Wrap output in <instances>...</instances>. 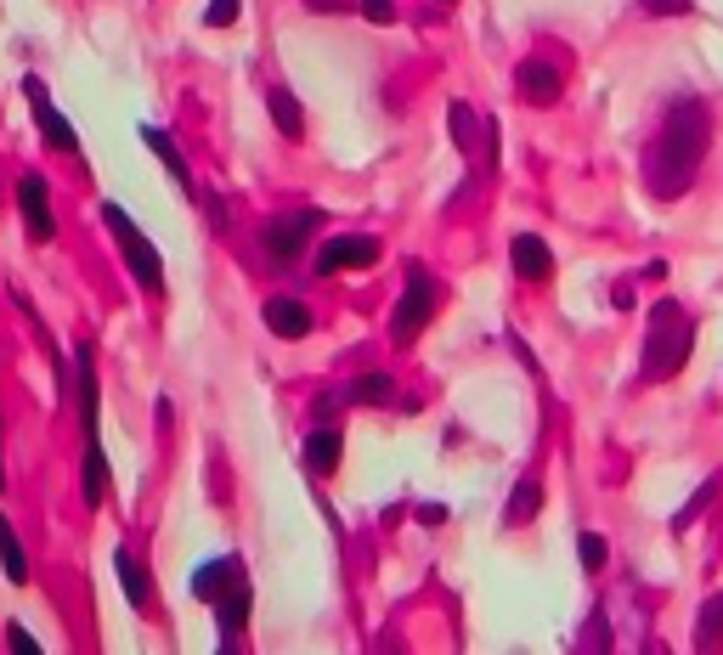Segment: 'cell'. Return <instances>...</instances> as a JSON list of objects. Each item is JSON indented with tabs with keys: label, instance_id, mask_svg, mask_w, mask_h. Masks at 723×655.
I'll return each mask as SVG.
<instances>
[{
	"label": "cell",
	"instance_id": "cell-1",
	"mask_svg": "<svg viewBox=\"0 0 723 655\" xmlns=\"http://www.w3.org/2000/svg\"><path fill=\"white\" fill-rule=\"evenodd\" d=\"M706 142H712V119H706V103L701 97H679L667 108L656 142L645 153V186L656 198H684L695 175H701V159H706Z\"/></svg>",
	"mask_w": 723,
	"mask_h": 655
},
{
	"label": "cell",
	"instance_id": "cell-2",
	"mask_svg": "<svg viewBox=\"0 0 723 655\" xmlns=\"http://www.w3.org/2000/svg\"><path fill=\"white\" fill-rule=\"evenodd\" d=\"M690 345H695L690 311L679 300H656L650 322H645V362H639V373H645V379H672V373L690 362Z\"/></svg>",
	"mask_w": 723,
	"mask_h": 655
},
{
	"label": "cell",
	"instance_id": "cell-3",
	"mask_svg": "<svg viewBox=\"0 0 723 655\" xmlns=\"http://www.w3.org/2000/svg\"><path fill=\"white\" fill-rule=\"evenodd\" d=\"M103 221H108V232L119 238V249H125V266L136 271V283L141 289H153V294H164V260H159V249H153V238L141 232L114 198L103 204Z\"/></svg>",
	"mask_w": 723,
	"mask_h": 655
},
{
	"label": "cell",
	"instance_id": "cell-4",
	"mask_svg": "<svg viewBox=\"0 0 723 655\" xmlns=\"http://www.w3.org/2000/svg\"><path fill=\"white\" fill-rule=\"evenodd\" d=\"M436 305H442V283L413 260V266H407V289H402V300H396V311H391V340H396V345H413V340L424 334V322L436 316Z\"/></svg>",
	"mask_w": 723,
	"mask_h": 655
},
{
	"label": "cell",
	"instance_id": "cell-5",
	"mask_svg": "<svg viewBox=\"0 0 723 655\" xmlns=\"http://www.w3.org/2000/svg\"><path fill=\"white\" fill-rule=\"evenodd\" d=\"M322 226V210H288V215H272L266 221V255L277 260V266H288V260H300L306 249H311V232Z\"/></svg>",
	"mask_w": 723,
	"mask_h": 655
},
{
	"label": "cell",
	"instance_id": "cell-6",
	"mask_svg": "<svg viewBox=\"0 0 723 655\" xmlns=\"http://www.w3.org/2000/svg\"><path fill=\"white\" fill-rule=\"evenodd\" d=\"M23 97H29V108H34V125H40V136H45V148H57V153L79 159V136H74V125L57 114L52 90H45V85L29 74V79H23Z\"/></svg>",
	"mask_w": 723,
	"mask_h": 655
},
{
	"label": "cell",
	"instance_id": "cell-7",
	"mask_svg": "<svg viewBox=\"0 0 723 655\" xmlns=\"http://www.w3.org/2000/svg\"><path fill=\"white\" fill-rule=\"evenodd\" d=\"M379 260V238L373 232H340V238H328L322 249H317V271L322 277H333V271H362V266H373Z\"/></svg>",
	"mask_w": 723,
	"mask_h": 655
},
{
	"label": "cell",
	"instance_id": "cell-8",
	"mask_svg": "<svg viewBox=\"0 0 723 655\" xmlns=\"http://www.w3.org/2000/svg\"><path fill=\"white\" fill-rule=\"evenodd\" d=\"M18 215H23V226H29V238H34V244H52V238H57L52 186H45V175H40V170H29V175L18 181Z\"/></svg>",
	"mask_w": 723,
	"mask_h": 655
},
{
	"label": "cell",
	"instance_id": "cell-9",
	"mask_svg": "<svg viewBox=\"0 0 723 655\" xmlns=\"http://www.w3.org/2000/svg\"><path fill=\"white\" fill-rule=\"evenodd\" d=\"M514 90H520V103H532V108H554L565 97V68L549 63V57H525L514 68Z\"/></svg>",
	"mask_w": 723,
	"mask_h": 655
},
{
	"label": "cell",
	"instance_id": "cell-10",
	"mask_svg": "<svg viewBox=\"0 0 723 655\" xmlns=\"http://www.w3.org/2000/svg\"><path fill=\"white\" fill-rule=\"evenodd\" d=\"M447 114H453V142H458L469 159L487 153V170H492V164H498V130H492V119L480 114V108H469V103H453Z\"/></svg>",
	"mask_w": 723,
	"mask_h": 655
},
{
	"label": "cell",
	"instance_id": "cell-11",
	"mask_svg": "<svg viewBox=\"0 0 723 655\" xmlns=\"http://www.w3.org/2000/svg\"><path fill=\"white\" fill-rule=\"evenodd\" d=\"M215 627H221V638H237L249 627V611H255V593H249V577H232L215 599Z\"/></svg>",
	"mask_w": 723,
	"mask_h": 655
},
{
	"label": "cell",
	"instance_id": "cell-12",
	"mask_svg": "<svg viewBox=\"0 0 723 655\" xmlns=\"http://www.w3.org/2000/svg\"><path fill=\"white\" fill-rule=\"evenodd\" d=\"M509 266H514V277H525V283H549L554 277V255H549V244L538 238V232H520V238L509 244Z\"/></svg>",
	"mask_w": 723,
	"mask_h": 655
},
{
	"label": "cell",
	"instance_id": "cell-13",
	"mask_svg": "<svg viewBox=\"0 0 723 655\" xmlns=\"http://www.w3.org/2000/svg\"><path fill=\"white\" fill-rule=\"evenodd\" d=\"M261 316H266V328L277 340H306L311 334V311L295 300V294H272L266 305H261Z\"/></svg>",
	"mask_w": 723,
	"mask_h": 655
},
{
	"label": "cell",
	"instance_id": "cell-14",
	"mask_svg": "<svg viewBox=\"0 0 723 655\" xmlns=\"http://www.w3.org/2000/svg\"><path fill=\"white\" fill-rule=\"evenodd\" d=\"M340 452H345V441H340V430H333V425H317V430L306 436V447H300L306 470H311L317 481H328L333 470H340Z\"/></svg>",
	"mask_w": 723,
	"mask_h": 655
},
{
	"label": "cell",
	"instance_id": "cell-15",
	"mask_svg": "<svg viewBox=\"0 0 723 655\" xmlns=\"http://www.w3.org/2000/svg\"><path fill=\"white\" fill-rule=\"evenodd\" d=\"M141 142H148V148L159 153V164L170 170V181L181 186V193H187V198H199V186H192V170H187V159H181V148L170 142V136H164L159 125H141Z\"/></svg>",
	"mask_w": 723,
	"mask_h": 655
},
{
	"label": "cell",
	"instance_id": "cell-16",
	"mask_svg": "<svg viewBox=\"0 0 723 655\" xmlns=\"http://www.w3.org/2000/svg\"><path fill=\"white\" fill-rule=\"evenodd\" d=\"M74 367H79V379H74L79 430H85V441H96V373H91V345H79V351H74Z\"/></svg>",
	"mask_w": 723,
	"mask_h": 655
},
{
	"label": "cell",
	"instance_id": "cell-17",
	"mask_svg": "<svg viewBox=\"0 0 723 655\" xmlns=\"http://www.w3.org/2000/svg\"><path fill=\"white\" fill-rule=\"evenodd\" d=\"M232 577H244V559H237V554H221V559H210V566L192 571V593H199V599L210 604V599H215Z\"/></svg>",
	"mask_w": 723,
	"mask_h": 655
},
{
	"label": "cell",
	"instance_id": "cell-18",
	"mask_svg": "<svg viewBox=\"0 0 723 655\" xmlns=\"http://www.w3.org/2000/svg\"><path fill=\"white\" fill-rule=\"evenodd\" d=\"M79 492H85V508H103V497H108V458H103V441H85Z\"/></svg>",
	"mask_w": 723,
	"mask_h": 655
},
{
	"label": "cell",
	"instance_id": "cell-19",
	"mask_svg": "<svg viewBox=\"0 0 723 655\" xmlns=\"http://www.w3.org/2000/svg\"><path fill=\"white\" fill-rule=\"evenodd\" d=\"M114 571H119V582H125V599L141 611V604L153 599V582H148V571H141V559H136L130 548H114Z\"/></svg>",
	"mask_w": 723,
	"mask_h": 655
},
{
	"label": "cell",
	"instance_id": "cell-20",
	"mask_svg": "<svg viewBox=\"0 0 723 655\" xmlns=\"http://www.w3.org/2000/svg\"><path fill=\"white\" fill-rule=\"evenodd\" d=\"M266 108H272V125L288 136V142H300V136H306V114H300V97H295V90H272V97H266Z\"/></svg>",
	"mask_w": 723,
	"mask_h": 655
},
{
	"label": "cell",
	"instance_id": "cell-21",
	"mask_svg": "<svg viewBox=\"0 0 723 655\" xmlns=\"http://www.w3.org/2000/svg\"><path fill=\"white\" fill-rule=\"evenodd\" d=\"M0 571H7V582H29V554L18 543V526L0 514Z\"/></svg>",
	"mask_w": 723,
	"mask_h": 655
},
{
	"label": "cell",
	"instance_id": "cell-22",
	"mask_svg": "<svg viewBox=\"0 0 723 655\" xmlns=\"http://www.w3.org/2000/svg\"><path fill=\"white\" fill-rule=\"evenodd\" d=\"M538 508H543V486L532 481V475H525L514 492H509V508H503V520L509 526H532L538 520Z\"/></svg>",
	"mask_w": 723,
	"mask_h": 655
},
{
	"label": "cell",
	"instance_id": "cell-23",
	"mask_svg": "<svg viewBox=\"0 0 723 655\" xmlns=\"http://www.w3.org/2000/svg\"><path fill=\"white\" fill-rule=\"evenodd\" d=\"M396 396V379L391 373H362L357 385H345V401H357V407H384Z\"/></svg>",
	"mask_w": 723,
	"mask_h": 655
},
{
	"label": "cell",
	"instance_id": "cell-24",
	"mask_svg": "<svg viewBox=\"0 0 723 655\" xmlns=\"http://www.w3.org/2000/svg\"><path fill=\"white\" fill-rule=\"evenodd\" d=\"M695 644L701 649H717L723 644V593H712L701 604V616H695Z\"/></svg>",
	"mask_w": 723,
	"mask_h": 655
},
{
	"label": "cell",
	"instance_id": "cell-25",
	"mask_svg": "<svg viewBox=\"0 0 723 655\" xmlns=\"http://www.w3.org/2000/svg\"><path fill=\"white\" fill-rule=\"evenodd\" d=\"M576 554H583V571H605V559H610V543L599 531H583L576 537Z\"/></svg>",
	"mask_w": 723,
	"mask_h": 655
},
{
	"label": "cell",
	"instance_id": "cell-26",
	"mask_svg": "<svg viewBox=\"0 0 723 655\" xmlns=\"http://www.w3.org/2000/svg\"><path fill=\"white\" fill-rule=\"evenodd\" d=\"M712 492H717V481H706V486H701V492H695V497H690V503L679 508V520H672V531H690V526H695V514H701V508L712 503Z\"/></svg>",
	"mask_w": 723,
	"mask_h": 655
},
{
	"label": "cell",
	"instance_id": "cell-27",
	"mask_svg": "<svg viewBox=\"0 0 723 655\" xmlns=\"http://www.w3.org/2000/svg\"><path fill=\"white\" fill-rule=\"evenodd\" d=\"M204 23H210V29H232V23H237V0H210Z\"/></svg>",
	"mask_w": 723,
	"mask_h": 655
},
{
	"label": "cell",
	"instance_id": "cell-28",
	"mask_svg": "<svg viewBox=\"0 0 723 655\" xmlns=\"http://www.w3.org/2000/svg\"><path fill=\"white\" fill-rule=\"evenodd\" d=\"M362 18L379 23V29H384V23H396V0H362Z\"/></svg>",
	"mask_w": 723,
	"mask_h": 655
},
{
	"label": "cell",
	"instance_id": "cell-29",
	"mask_svg": "<svg viewBox=\"0 0 723 655\" xmlns=\"http://www.w3.org/2000/svg\"><path fill=\"white\" fill-rule=\"evenodd\" d=\"M7 644H12L18 655H40V638H34V633H23V622H12V627H7Z\"/></svg>",
	"mask_w": 723,
	"mask_h": 655
},
{
	"label": "cell",
	"instance_id": "cell-30",
	"mask_svg": "<svg viewBox=\"0 0 723 655\" xmlns=\"http://www.w3.org/2000/svg\"><path fill=\"white\" fill-rule=\"evenodd\" d=\"M650 12H667V18H684L690 12V0H645Z\"/></svg>",
	"mask_w": 723,
	"mask_h": 655
},
{
	"label": "cell",
	"instance_id": "cell-31",
	"mask_svg": "<svg viewBox=\"0 0 723 655\" xmlns=\"http://www.w3.org/2000/svg\"><path fill=\"white\" fill-rule=\"evenodd\" d=\"M418 520H424V526H442V520H447V508H442V503H424V508H418Z\"/></svg>",
	"mask_w": 723,
	"mask_h": 655
},
{
	"label": "cell",
	"instance_id": "cell-32",
	"mask_svg": "<svg viewBox=\"0 0 723 655\" xmlns=\"http://www.w3.org/2000/svg\"><path fill=\"white\" fill-rule=\"evenodd\" d=\"M311 12H345V0H306Z\"/></svg>",
	"mask_w": 723,
	"mask_h": 655
},
{
	"label": "cell",
	"instance_id": "cell-33",
	"mask_svg": "<svg viewBox=\"0 0 723 655\" xmlns=\"http://www.w3.org/2000/svg\"><path fill=\"white\" fill-rule=\"evenodd\" d=\"M0 486H7V463H0Z\"/></svg>",
	"mask_w": 723,
	"mask_h": 655
},
{
	"label": "cell",
	"instance_id": "cell-34",
	"mask_svg": "<svg viewBox=\"0 0 723 655\" xmlns=\"http://www.w3.org/2000/svg\"><path fill=\"white\" fill-rule=\"evenodd\" d=\"M442 7H453V0H442Z\"/></svg>",
	"mask_w": 723,
	"mask_h": 655
}]
</instances>
